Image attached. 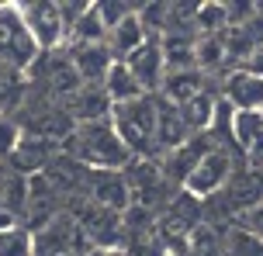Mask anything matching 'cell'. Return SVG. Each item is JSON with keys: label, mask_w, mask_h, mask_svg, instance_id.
<instances>
[{"label": "cell", "mask_w": 263, "mask_h": 256, "mask_svg": "<svg viewBox=\"0 0 263 256\" xmlns=\"http://www.w3.org/2000/svg\"><path fill=\"white\" fill-rule=\"evenodd\" d=\"M69 160L83 163L87 170H125L135 156L128 152V146L121 142V135L115 132L111 118L107 122H90L77 125L73 135L63 142Z\"/></svg>", "instance_id": "obj_1"}, {"label": "cell", "mask_w": 263, "mask_h": 256, "mask_svg": "<svg viewBox=\"0 0 263 256\" xmlns=\"http://www.w3.org/2000/svg\"><path fill=\"white\" fill-rule=\"evenodd\" d=\"M111 125L121 135V142L128 146L135 160H153L159 156L156 146V97L145 94L128 104H115L111 111Z\"/></svg>", "instance_id": "obj_2"}, {"label": "cell", "mask_w": 263, "mask_h": 256, "mask_svg": "<svg viewBox=\"0 0 263 256\" xmlns=\"http://www.w3.org/2000/svg\"><path fill=\"white\" fill-rule=\"evenodd\" d=\"M42 59V49L35 35L28 31L17 4H0V66H11L17 73H31V66Z\"/></svg>", "instance_id": "obj_3"}, {"label": "cell", "mask_w": 263, "mask_h": 256, "mask_svg": "<svg viewBox=\"0 0 263 256\" xmlns=\"http://www.w3.org/2000/svg\"><path fill=\"white\" fill-rule=\"evenodd\" d=\"M232 173H236V160H232V152L229 149H211L204 160L194 166V173L184 180V187L191 198H197V201H208V198H215V194H222L225 184L232 180Z\"/></svg>", "instance_id": "obj_4"}, {"label": "cell", "mask_w": 263, "mask_h": 256, "mask_svg": "<svg viewBox=\"0 0 263 256\" xmlns=\"http://www.w3.org/2000/svg\"><path fill=\"white\" fill-rule=\"evenodd\" d=\"M21 7V17H25L28 31L35 35L42 52H55L59 45L69 42V31H66V21L59 14V4H49V0H39V4H17Z\"/></svg>", "instance_id": "obj_5"}, {"label": "cell", "mask_w": 263, "mask_h": 256, "mask_svg": "<svg viewBox=\"0 0 263 256\" xmlns=\"http://www.w3.org/2000/svg\"><path fill=\"white\" fill-rule=\"evenodd\" d=\"M87 198L101 208H111V211L125 215L132 208V190H128V180H125V170H90Z\"/></svg>", "instance_id": "obj_6"}, {"label": "cell", "mask_w": 263, "mask_h": 256, "mask_svg": "<svg viewBox=\"0 0 263 256\" xmlns=\"http://www.w3.org/2000/svg\"><path fill=\"white\" fill-rule=\"evenodd\" d=\"M211 149H215V142H211L208 132L204 135H191L180 149H173V152L163 156V166H159V170H163V176L170 180L173 187H184V180L194 173V166L208 156Z\"/></svg>", "instance_id": "obj_7"}, {"label": "cell", "mask_w": 263, "mask_h": 256, "mask_svg": "<svg viewBox=\"0 0 263 256\" xmlns=\"http://www.w3.org/2000/svg\"><path fill=\"white\" fill-rule=\"evenodd\" d=\"M128 69L135 73V80L142 83V90L145 94H153L156 97L159 90H163V80H166V55H163V45H159V38H149L139 49V52H132L128 59Z\"/></svg>", "instance_id": "obj_8"}, {"label": "cell", "mask_w": 263, "mask_h": 256, "mask_svg": "<svg viewBox=\"0 0 263 256\" xmlns=\"http://www.w3.org/2000/svg\"><path fill=\"white\" fill-rule=\"evenodd\" d=\"M66 111H69V118L77 125H90V122H107L115 104L107 97L104 83H83L77 94L66 101Z\"/></svg>", "instance_id": "obj_9"}, {"label": "cell", "mask_w": 263, "mask_h": 256, "mask_svg": "<svg viewBox=\"0 0 263 256\" xmlns=\"http://www.w3.org/2000/svg\"><path fill=\"white\" fill-rule=\"evenodd\" d=\"M222 97L236 111H263V80L246 69H229L222 80Z\"/></svg>", "instance_id": "obj_10"}, {"label": "cell", "mask_w": 263, "mask_h": 256, "mask_svg": "<svg viewBox=\"0 0 263 256\" xmlns=\"http://www.w3.org/2000/svg\"><path fill=\"white\" fill-rule=\"evenodd\" d=\"M187 139H191V128H187L180 108L170 104V101H163V97L156 94V146H159V156L180 149Z\"/></svg>", "instance_id": "obj_11"}, {"label": "cell", "mask_w": 263, "mask_h": 256, "mask_svg": "<svg viewBox=\"0 0 263 256\" xmlns=\"http://www.w3.org/2000/svg\"><path fill=\"white\" fill-rule=\"evenodd\" d=\"M69 63H73V69L80 73L83 83H104L107 69L118 59L107 49V42H101V45H69Z\"/></svg>", "instance_id": "obj_12"}, {"label": "cell", "mask_w": 263, "mask_h": 256, "mask_svg": "<svg viewBox=\"0 0 263 256\" xmlns=\"http://www.w3.org/2000/svg\"><path fill=\"white\" fill-rule=\"evenodd\" d=\"M11 163L21 176L25 173H31V176L45 173V170L52 166V146H49V139H45V135H21Z\"/></svg>", "instance_id": "obj_13"}, {"label": "cell", "mask_w": 263, "mask_h": 256, "mask_svg": "<svg viewBox=\"0 0 263 256\" xmlns=\"http://www.w3.org/2000/svg\"><path fill=\"white\" fill-rule=\"evenodd\" d=\"M145 42H149V31H145L142 21H139V11L128 14L118 28H111V31H107V49L115 52V59H118V63H125L132 52H139Z\"/></svg>", "instance_id": "obj_14"}, {"label": "cell", "mask_w": 263, "mask_h": 256, "mask_svg": "<svg viewBox=\"0 0 263 256\" xmlns=\"http://www.w3.org/2000/svg\"><path fill=\"white\" fill-rule=\"evenodd\" d=\"M201 90H208V87H204V73H201V69H180V73H166L159 97L180 108L191 97H197Z\"/></svg>", "instance_id": "obj_15"}, {"label": "cell", "mask_w": 263, "mask_h": 256, "mask_svg": "<svg viewBox=\"0 0 263 256\" xmlns=\"http://www.w3.org/2000/svg\"><path fill=\"white\" fill-rule=\"evenodd\" d=\"M104 90L111 97V104H128V101H139L145 97L142 83L135 80V73L128 69V63H115L104 76Z\"/></svg>", "instance_id": "obj_16"}, {"label": "cell", "mask_w": 263, "mask_h": 256, "mask_svg": "<svg viewBox=\"0 0 263 256\" xmlns=\"http://www.w3.org/2000/svg\"><path fill=\"white\" fill-rule=\"evenodd\" d=\"M215 108H218V97H211V90H201L197 97H191L187 104H180V114H184L191 135H204L211 128V118H215Z\"/></svg>", "instance_id": "obj_17"}, {"label": "cell", "mask_w": 263, "mask_h": 256, "mask_svg": "<svg viewBox=\"0 0 263 256\" xmlns=\"http://www.w3.org/2000/svg\"><path fill=\"white\" fill-rule=\"evenodd\" d=\"M263 139V111H236L232 122V142L242 156H250L253 146Z\"/></svg>", "instance_id": "obj_18"}, {"label": "cell", "mask_w": 263, "mask_h": 256, "mask_svg": "<svg viewBox=\"0 0 263 256\" xmlns=\"http://www.w3.org/2000/svg\"><path fill=\"white\" fill-rule=\"evenodd\" d=\"M222 253L225 256H263V239H256L242 225H225L222 232Z\"/></svg>", "instance_id": "obj_19"}, {"label": "cell", "mask_w": 263, "mask_h": 256, "mask_svg": "<svg viewBox=\"0 0 263 256\" xmlns=\"http://www.w3.org/2000/svg\"><path fill=\"white\" fill-rule=\"evenodd\" d=\"M21 97H25V73L0 66V114L21 108Z\"/></svg>", "instance_id": "obj_20"}, {"label": "cell", "mask_w": 263, "mask_h": 256, "mask_svg": "<svg viewBox=\"0 0 263 256\" xmlns=\"http://www.w3.org/2000/svg\"><path fill=\"white\" fill-rule=\"evenodd\" d=\"M222 66H229L222 35H197V69L208 73V69H222Z\"/></svg>", "instance_id": "obj_21"}, {"label": "cell", "mask_w": 263, "mask_h": 256, "mask_svg": "<svg viewBox=\"0 0 263 256\" xmlns=\"http://www.w3.org/2000/svg\"><path fill=\"white\" fill-rule=\"evenodd\" d=\"M0 256H35V232L25 225L0 232Z\"/></svg>", "instance_id": "obj_22"}, {"label": "cell", "mask_w": 263, "mask_h": 256, "mask_svg": "<svg viewBox=\"0 0 263 256\" xmlns=\"http://www.w3.org/2000/svg\"><path fill=\"white\" fill-rule=\"evenodd\" d=\"M225 28H229L225 4H201L197 7V35H222Z\"/></svg>", "instance_id": "obj_23"}, {"label": "cell", "mask_w": 263, "mask_h": 256, "mask_svg": "<svg viewBox=\"0 0 263 256\" xmlns=\"http://www.w3.org/2000/svg\"><path fill=\"white\" fill-rule=\"evenodd\" d=\"M97 7V14H101V21H104V28L111 31V28H118L128 14H135L139 7H128V4H111V0H104V4H93Z\"/></svg>", "instance_id": "obj_24"}, {"label": "cell", "mask_w": 263, "mask_h": 256, "mask_svg": "<svg viewBox=\"0 0 263 256\" xmlns=\"http://www.w3.org/2000/svg\"><path fill=\"white\" fill-rule=\"evenodd\" d=\"M17 142H21V132H17V125H14L7 114H0V156H14Z\"/></svg>", "instance_id": "obj_25"}, {"label": "cell", "mask_w": 263, "mask_h": 256, "mask_svg": "<svg viewBox=\"0 0 263 256\" xmlns=\"http://www.w3.org/2000/svg\"><path fill=\"white\" fill-rule=\"evenodd\" d=\"M236 225L250 229L253 235H256V239H263V201H260V204H253V208H250V211H246L242 218H239Z\"/></svg>", "instance_id": "obj_26"}, {"label": "cell", "mask_w": 263, "mask_h": 256, "mask_svg": "<svg viewBox=\"0 0 263 256\" xmlns=\"http://www.w3.org/2000/svg\"><path fill=\"white\" fill-rule=\"evenodd\" d=\"M239 69H246V73H253V76H260V80H263V49H256V52H253Z\"/></svg>", "instance_id": "obj_27"}, {"label": "cell", "mask_w": 263, "mask_h": 256, "mask_svg": "<svg viewBox=\"0 0 263 256\" xmlns=\"http://www.w3.org/2000/svg\"><path fill=\"white\" fill-rule=\"evenodd\" d=\"M104 256H125V249H107Z\"/></svg>", "instance_id": "obj_28"}]
</instances>
